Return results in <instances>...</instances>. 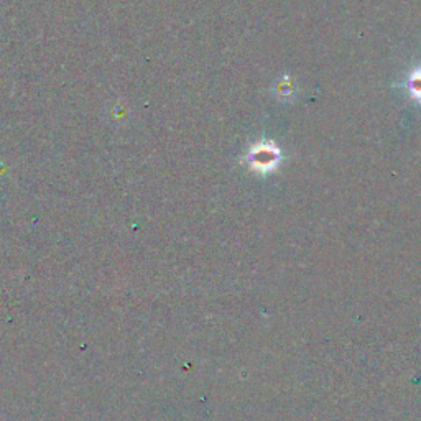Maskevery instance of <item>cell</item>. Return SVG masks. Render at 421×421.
Wrapping results in <instances>:
<instances>
[{
    "label": "cell",
    "mask_w": 421,
    "mask_h": 421,
    "mask_svg": "<svg viewBox=\"0 0 421 421\" xmlns=\"http://www.w3.org/2000/svg\"><path fill=\"white\" fill-rule=\"evenodd\" d=\"M247 160L255 172L267 173L275 168L278 162H280V150L273 144H268V142H260L249 151Z\"/></svg>",
    "instance_id": "cell-1"
},
{
    "label": "cell",
    "mask_w": 421,
    "mask_h": 421,
    "mask_svg": "<svg viewBox=\"0 0 421 421\" xmlns=\"http://www.w3.org/2000/svg\"><path fill=\"white\" fill-rule=\"evenodd\" d=\"M408 89L411 92V96L415 99L421 101V68L416 69L413 74H411L410 81H408Z\"/></svg>",
    "instance_id": "cell-2"
}]
</instances>
